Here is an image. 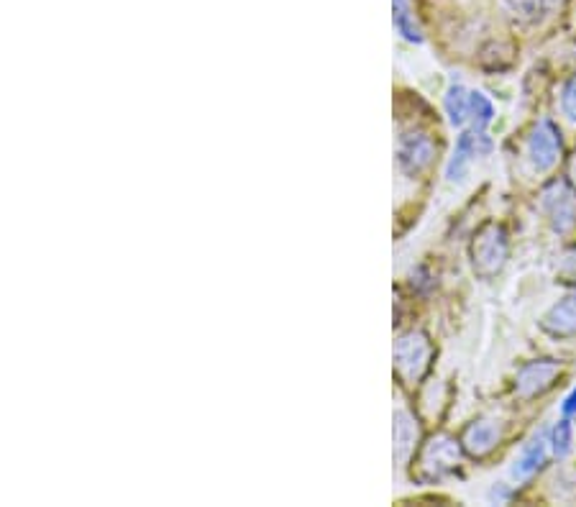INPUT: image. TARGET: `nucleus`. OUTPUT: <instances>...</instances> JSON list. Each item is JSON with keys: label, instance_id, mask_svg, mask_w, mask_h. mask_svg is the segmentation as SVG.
<instances>
[{"label": "nucleus", "instance_id": "f257e3e1", "mask_svg": "<svg viewBox=\"0 0 576 507\" xmlns=\"http://www.w3.org/2000/svg\"><path fill=\"white\" fill-rule=\"evenodd\" d=\"M507 254H510L507 234L505 228L497 226V223H487V226L474 236L472 264L479 277H495V274L505 267Z\"/></svg>", "mask_w": 576, "mask_h": 507}, {"label": "nucleus", "instance_id": "f03ea898", "mask_svg": "<svg viewBox=\"0 0 576 507\" xmlns=\"http://www.w3.org/2000/svg\"><path fill=\"white\" fill-rule=\"evenodd\" d=\"M541 210L556 234H569L576 226V187L569 180H553L541 195Z\"/></svg>", "mask_w": 576, "mask_h": 507}, {"label": "nucleus", "instance_id": "7ed1b4c3", "mask_svg": "<svg viewBox=\"0 0 576 507\" xmlns=\"http://www.w3.org/2000/svg\"><path fill=\"white\" fill-rule=\"evenodd\" d=\"M433 346L428 341V336L420 331H410L405 336L397 338L395 344V367L400 372V377H405L408 382H418L428 367H431Z\"/></svg>", "mask_w": 576, "mask_h": 507}, {"label": "nucleus", "instance_id": "20e7f679", "mask_svg": "<svg viewBox=\"0 0 576 507\" xmlns=\"http://www.w3.org/2000/svg\"><path fill=\"white\" fill-rule=\"evenodd\" d=\"M564 152V141H561L559 126L548 118L538 121L528 136V159L536 172H548L556 167Z\"/></svg>", "mask_w": 576, "mask_h": 507}, {"label": "nucleus", "instance_id": "39448f33", "mask_svg": "<svg viewBox=\"0 0 576 507\" xmlns=\"http://www.w3.org/2000/svg\"><path fill=\"white\" fill-rule=\"evenodd\" d=\"M436 152L438 144L433 141L431 134H425V131H408V134H402L400 141H397V164H400L405 175L418 177L431 167L433 159H436Z\"/></svg>", "mask_w": 576, "mask_h": 507}, {"label": "nucleus", "instance_id": "423d86ee", "mask_svg": "<svg viewBox=\"0 0 576 507\" xmlns=\"http://www.w3.org/2000/svg\"><path fill=\"white\" fill-rule=\"evenodd\" d=\"M482 152H489V141L487 136H484V131L477 129L464 131V134L459 136V141H456L454 154H451V159H448L446 164V180L448 182L464 180L469 167H472L474 157H479Z\"/></svg>", "mask_w": 576, "mask_h": 507}, {"label": "nucleus", "instance_id": "0eeeda50", "mask_svg": "<svg viewBox=\"0 0 576 507\" xmlns=\"http://www.w3.org/2000/svg\"><path fill=\"white\" fill-rule=\"evenodd\" d=\"M559 372L561 364L553 362V359H538V362L525 364L518 372V379H515V390L525 400L543 395L546 390H551L553 379L559 377Z\"/></svg>", "mask_w": 576, "mask_h": 507}, {"label": "nucleus", "instance_id": "6e6552de", "mask_svg": "<svg viewBox=\"0 0 576 507\" xmlns=\"http://www.w3.org/2000/svg\"><path fill=\"white\" fill-rule=\"evenodd\" d=\"M456 464H459V446H456L454 438L448 436L433 438L423 449V454H420V469H423L428 479L443 477Z\"/></svg>", "mask_w": 576, "mask_h": 507}, {"label": "nucleus", "instance_id": "1a4fd4ad", "mask_svg": "<svg viewBox=\"0 0 576 507\" xmlns=\"http://www.w3.org/2000/svg\"><path fill=\"white\" fill-rule=\"evenodd\" d=\"M500 438H502V428L497 420L479 418V420H474L472 426L466 428L461 443H464V449L469 451V454L479 459V456L492 454V451L497 449Z\"/></svg>", "mask_w": 576, "mask_h": 507}, {"label": "nucleus", "instance_id": "9d476101", "mask_svg": "<svg viewBox=\"0 0 576 507\" xmlns=\"http://www.w3.org/2000/svg\"><path fill=\"white\" fill-rule=\"evenodd\" d=\"M541 328L553 338L576 336V290L569 292L564 300H559V303L543 315Z\"/></svg>", "mask_w": 576, "mask_h": 507}, {"label": "nucleus", "instance_id": "9b49d317", "mask_svg": "<svg viewBox=\"0 0 576 507\" xmlns=\"http://www.w3.org/2000/svg\"><path fill=\"white\" fill-rule=\"evenodd\" d=\"M548 446H551V436H548L546 431L536 433V436L530 438V441L525 443V449L520 451L518 461H515V467H512V474H515V479L533 477V474H536L538 469L543 467V461H546Z\"/></svg>", "mask_w": 576, "mask_h": 507}, {"label": "nucleus", "instance_id": "f8f14e48", "mask_svg": "<svg viewBox=\"0 0 576 507\" xmlns=\"http://www.w3.org/2000/svg\"><path fill=\"white\" fill-rule=\"evenodd\" d=\"M564 3L566 0H507V6L512 8V13H515L520 21H525V24H536L546 13L559 11Z\"/></svg>", "mask_w": 576, "mask_h": 507}, {"label": "nucleus", "instance_id": "ddd939ff", "mask_svg": "<svg viewBox=\"0 0 576 507\" xmlns=\"http://www.w3.org/2000/svg\"><path fill=\"white\" fill-rule=\"evenodd\" d=\"M443 108L448 113V121L454 123V126H464V121L469 118V90L461 82H451L446 90V98H443Z\"/></svg>", "mask_w": 576, "mask_h": 507}, {"label": "nucleus", "instance_id": "4468645a", "mask_svg": "<svg viewBox=\"0 0 576 507\" xmlns=\"http://www.w3.org/2000/svg\"><path fill=\"white\" fill-rule=\"evenodd\" d=\"M415 443H418V426H415V420L410 418V413H397L395 415V449L397 456L402 461L408 459L410 451L415 449Z\"/></svg>", "mask_w": 576, "mask_h": 507}, {"label": "nucleus", "instance_id": "2eb2a0df", "mask_svg": "<svg viewBox=\"0 0 576 507\" xmlns=\"http://www.w3.org/2000/svg\"><path fill=\"white\" fill-rule=\"evenodd\" d=\"M392 11H395V29L413 44L423 41V31H420L415 13L410 11V0H392Z\"/></svg>", "mask_w": 576, "mask_h": 507}, {"label": "nucleus", "instance_id": "dca6fc26", "mask_svg": "<svg viewBox=\"0 0 576 507\" xmlns=\"http://www.w3.org/2000/svg\"><path fill=\"white\" fill-rule=\"evenodd\" d=\"M495 118V105L484 93H469V121L477 131H484Z\"/></svg>", "mask_w": 576, "mask_h": 507}, {"label": "nucleus", "instance_id": "f3484780", "mask_svg": "<svg viewBox=\"0 0 576 507\" xmlns=\"http://www.w3.org/2000/svg\"><path fill=\"white\" fill-rule=\"evenodd\" d=\"M551 449L559 459H564V456L571 451V423L566 418L559 420L556 428L551 431Z\"/></svg>", "mask_w": 576, "mask_h": 507}, {"label": "nucleus", "instance_id": "a211bd4d", "mask_svg": "<svg viewBox=\"0 0 576 507\" xmlns=\"http://www.w3.org/2000/svg\"><path fill=\"white\" fill-rule=\"evenodd\" d=\"M561 111L569 121L576 123V75H571L561 90Z\"/></svg>", "mask_w": 576, "mask_h": 507}, {"label": "nucleus", "instance_id": "6ab92c4d", "mask_svg": "<svg viewBox=\"0 0 576 507\" xmlns=\"http://www.w3.org/2000/svg\"><path fill=\"white\" fill-rule=\"evenodd\" d=\"M561 277H566V280L576 282V249L571 251L569 257L564 259V264H561Z\"/></svg>", "mask_w": 576, "mask_h": 507}, {"label": "nucleus", "instance_id": "aec40b11", "mask_svg": "<svg viewBox=\"0 0 576 507\" xmlns=\"http://www.w3.org/2000/svg\"><path fill=\"white\" fill-rule=\"evenodd\" d=\"M564 415H576V387L571 390V395L564 400Z\"/></svg>", "mask_w": 576, "mask_h": 507}]
</instances>
